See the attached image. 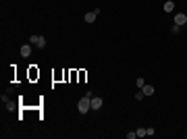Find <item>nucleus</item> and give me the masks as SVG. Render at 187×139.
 Returning a JSON list of instances; mask_svg holds the SVG:
<instances>
[{"label":"nucleus","mask_w":187,"mask_h":139,"mask_svg":"<svg viewBox=\"0 0 187 139\" xmlns=\"http://www.w3.org/2000/svg\"><path fill=\"white\" fill-rule=\"evenodd\" d=\"M164 11L173 12V11H175V2H173V0H166V2H164Z\"/></svg>","instance_id":"7"},{"label":"nucleus","mask_w":187,"mask_h":139,"mask_svg":"<svg viewBox=\"0 0 187 139\" xmlns=\"http://www.w3.org/2000/svg\"><path fill=\"white\" fill-rule=\"evenodd\" d=\"M98 9H96V11H92V12H85V17H83V19H85V23H94V21H96V17H98Z\"/></svg>","instance_id":"4"},{"label":"nucleus","mask_w":187,"mask_h":139,"mask_svg":"<svg viewBox=\"0 0 187 139\" xmlns=\"http://www.w3.org/2000/svg\"><path fill=\"white\" fill-rule=\"evenodd\" d=\"M29 44H31V46H37V48H44V46H46V37L35 33V35L29 37Z\"/></svg>","instance_id":"2"},{"label":"nucleus","mask_w":187,"mask_h":139,"mask_svg":"<svg viewBox=\"0 0 187 139\" xmlns=\"http://www.w3.org/2000/svg\"><path fill=\"white\" fill-rule=\"evenodd\" d=\"M135 85H137V87H143V85H146V81H143V77H137V81H135Z\"/></svg>","instance_id":"11"},{"label":"nucleus","mask_w":187,"mask_h":139,"mask_svg":"<svg viewBox=\"0 0 187 139\" xmlns=\"http://www.w3.org/2000/svg\"><path fill=\"white\" fill-rule=\"evenodd\" d=\"M179 31H181V25H173V33H179Z\"/></svg>","instance_id":"13"},{"label":"nucleus","mask_w":187,"mask_h":139,"mask_svg":"<svg viewBox=\"0 0 187 139\" xmlns=\"http://www.w3.org/2000/svg\"><path fill=\"white\" fill-rule=\"evenodd\" d=\"M31 54V44H25V46H21V56H29Z\"/></svg>","instance_id":"6"},{"label":"nucleus","mask_w":187,"mask_h":139,"mask_svg":"<svg viewBox=\"0 0 187 139\" xmlns=\"http://www.w3.org/2000/svg\"><path fill=\"white\" fill-rule=\"evenodd\" d=\"M77 110L81 112V114H87V110H92V98L85 93L81 100H79V104H77Z\"/></svg>","instance_id":"1"},{"label":"nucleus","mask_w":187,"mask_h":139,"mask_svg":"<svg viewBox=\"0 0 187 139\" xmlns=\"http://www.w3.org/2000/svg\"><path fill=\"white\" fill-rule=\"evenodd\" d=\"M17 108V102H11V100H6V110H15Z\"/></svg>","instance_id":"9"},{"label":"nucleus","mask_w":187,"mask_h":139,"mask_svg":"<svg viewBox=\"0 0 187 139\" xmlns=\"http://www.w3.org/2000/svg\"><path fill=\"white\" fill-rule=\"evenodd\" d=\"M127 137L129 139H135V137H137V133H135V131H131V133H127Z\"/></svg>","instance_id":"14"},{"label":"nucleus","mask_w":187,"mask_h":139,"mask_svg":"<svg viewBox=\"0 0 187 139\" xmlns=\"http://www.w3.org/2000/svg\"><path fill=\"white\" fill-rule=\"evenodd\" d=\"M135 133H137V137H146V135H148V129H137Z\"/></svg>","instance_id":"10"},{"label":"nucleus","mask_w":187,"mask_h":139,"mask_svg":"<svg viewBox=\"0 0 187 139\" xmlns=\"http://www.w3.org/2000/svg\"><path fill=\"white\" fill-rule=\"evenodd\" d=\"M143 98H146V93L141 92V89H139V92H137V93H135V100H143Z\"/></svg>","instance_id":"12"},{"label":"nucleus","mask_w":187,"mask_h":139,"mask_svg":"<svg viewBox=\"0 0 187 139\" xmlns=\"http://www.w3.org/2000/svg\"><path fill=\"white\" fill-rule=\"evenodd\" d=\"M175 23L183 27V25L187 23V15H185V12H177V15H175Z\"/></svg>","instance_id":"3"},{"label":"nucleus","mask_w":187,"mask_h":139,"mask_svg":"<svg viewBox=\"0 0 187 139\" xmlns=\"http://www.w3.org/2000/svg\"><path fill=\"white\" fill-rule=\"evenodd\" d=\"M102 108V98H92V110H100Z\"/></svg>","instance_id":"5"},{"label":"nucleus","mask_w":187,"mask_h":139,"mask_svg":"<svg viewBox=\"0 0 187 139\" xmlns=\"http://www.w3.org/2000/svg\"><path fill=\"white\" fill-rule=\"evenodd\" d=\"M141 92L146 93V96H154V87H152V85H148V83H146V85L141 87Z\"/></svg>","instance_id":"8"}]
</instances>
